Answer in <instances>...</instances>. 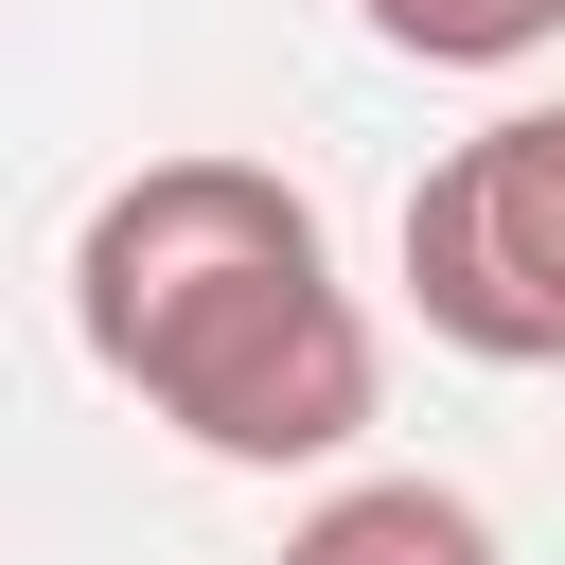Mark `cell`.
Returning <instances> with one entry per match:
<instances>
[{
	"mask_svg": "<svg viewBox=\"0 0 565 565\" xmlns=\"http://www.w3.org/2000/svg\"><path fill=\"white\" fill-rule=\"evenodd\" d=\"M71 335L106 388H141L194 459L300 477L353 459L388 406V335L335 282V230L265 159H141L71 230Z\"/></svg>",
	"mask_w": 565,
	"mask_h": 565,
	"instance_id": "obj_1",
	"label": "cell"
},
{
	"mask_svg": "<svg viewBox=\"0 0 565 565\" xmlns=\"http://www.w3.org/2000/svg\"><path fill=\"white\" fill-rule=\"evenodd\" d=\"M406 300L477 371H565V106H512L424 159L406 194Z\"/></svg>",
	"mask_w": 565,
	"mask_h": 565,
	"instance_id": "obj_2",
	"label": "cell"
},
{
	"mask_svg": "<svg viewBox=\"0 0 565 565\" xmlns=\"http://www.w3.org/2000/svg\"><path fill=\"white\" fill-rule=\"evenodd\" d=\"M282 565H512V547H494V512L459 477H335L282 530Z\"/></svg>",
	"mask_w": 565,
	"mask_h": 565,
	"instance_id": "obj_3",
	"label": "cell"
},
{
	"mask_svg": "<svg viewBox=\"0 0 565 565\" xmlns=\"http://www.w3.org/2000/svg\"><path fill=\"white\" fill-rule=\"evenodd\" d=\"M388 53H424V71H530L547 35H565V0H353Z\"/></svg>",
	"mask_w": 565,
	"mask_h": 565,
	"instance_id": "obj_4",
	"label": "cell"
}]
</instances>
